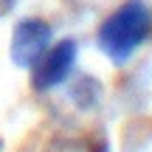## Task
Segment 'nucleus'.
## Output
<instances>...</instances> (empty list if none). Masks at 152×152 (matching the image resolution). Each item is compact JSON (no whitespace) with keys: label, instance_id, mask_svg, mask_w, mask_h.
Masks as SVG:
<instances>
[{"label":"nucleus","instance_id":"obj_3","mask_svg":"<svg viewBox=\"0 0 152 152\" xmlns=\"http://www.w3.org/2000/svg\"><path fill=\"white\" fill-rule=\"evenodd\" d=\"M54 42V28L51 23L39 20V17H28V20L17 23V28L11 31V45H9V54L11 62L17 68H28L45 54Z\"/></svg>","mask_w":152,"mask_h":152},{"label":"nucleus","instance_id":"obj_2","mask_svg":"<svg viewBox=\"0 0 152 152\" xmlns=\"http://www.w3.org/2000/svg\"><path fill=\"white\" fill-rule=\"evenodd\" d=\"M76 56H79V45L73 39H59L56 45H51L31 65V87L45 93V90H54L56 85H62L68 79V73L73 71Z\"/></svg>","mask_w":152,"mask_h":152},{"label":"nucleus","instance_id":"obj_4","mask_svg":"<svg viewBox=\"0 0 152 152\" xmlns=\"http://www.w3.org/2000/svg\"><path fill=\"white\" fill-rule=\"evenodd\" d=\"M3 3H6V9H11V3H14V0H3Z\"/></svg>","mask_w":152,"mask_h":152},{"label":"nucleus","instance_id":"obj_1","mask_svg":"<svg viewBox=\"0 0 152 152\" xmlns=\"http://www.w3.org/2000/svg\"><path fill=\"white\" fill-rule=\"evenodd\" d=\"M152 34V11L144 0H127L121 3L107 20L99 26V51L113 65H127L135 51L147 42Z\"/></svg>","mask_w":152,"mask_h":152}]
</instances>
